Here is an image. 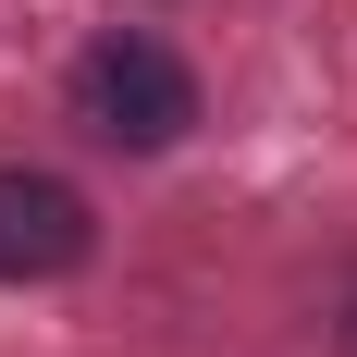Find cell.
<instances>
[{
	"instance_id": "obj_1",
	"label": "cell",
	"mask_w": 357,
	"mask_h": 357,
	"mask_svg": "<svg viewBox=\"0 0 357 357\" xmlns=\"http://www.w3.org/2000/svg\"><path fill=\"white\" fill-rule=\"evenodd\" d=\"M74 123L99 148H185L197 136V74H185V50H160V37L111 25L99 50H74Z\"/></svg>"
},
{
	"instance_id": "obj_2",
	"label": "cell",
	"mask_w": 357,
	"mask_h": 357,
	"mask_svg": "<svg viewBox=\"0 0 357 357\" xmlns=\"http://www.w3.org/2000/svg\"><path fill=\"white\" fill-rule=\"evenodd\" d=\"M86 247H99V210L62 173L0 160V284H62V271H86Z\"/></svg>"
}]
</instances>
